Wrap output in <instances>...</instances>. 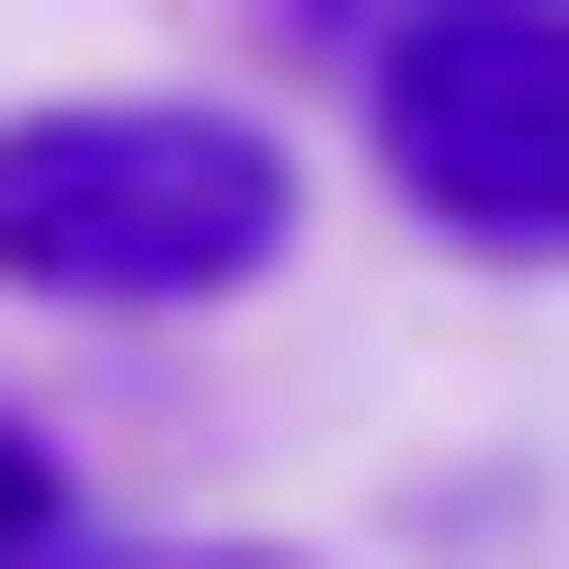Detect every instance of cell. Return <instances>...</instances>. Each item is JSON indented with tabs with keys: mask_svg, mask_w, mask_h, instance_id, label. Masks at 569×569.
Masks as SVG:
<instances>
[{
	"mask_svg": "<svg viewBox=\"0 0 569 569\" xmlns=\"http://www.w3.org/2000/svg\"><path fill=\"white\" fill-rule=\"evenodd\" d=\"M299 244V163H271V109H190V82H82V109H0V271L28 299H244V271Z\"/></svg>",
	"mask_w": 569,
	"mask_h": 569,
	"instance_id": "cell-1",
	"label": "cell"
},
{
	"mask_svg": "<svg viewBox=\"0 0 569 569\" xmlns=\"http://www.w3.org/2000/svg\"><path fill=\"white\" fill-rule=\"evenodd\" d=\"M380 190L488 271H569V0H380Z\"/></svg>",
	"mask_w": 569,
	"mask_h": 569,
	"instance_id": "cell-2",
	"label": "cell"
},
{
	"mask_svg": "<svg viewBox=\"0 0 569 569\" xmlns=\"http://www.w3.org/2000/svg\"><path fill=\"white\" fill-rule=\"evenodd\" d=\"M0 569H54V461L28 435H0Z\"/></svg>",
	"mask_w": 569,
	"mask_h": 569,
	"instance_id": "cell-3",
	"label": "cell"
},
{
	"mask_svg": "<svg viewBox=\"0 0 569 569\" xmlns=\"http://www.w3.org/2000/svg\"><path fill=\"white\" fill-rule=\"evenodd\" d=\"M163 569H299V542H163Z\"/></svg>",
	"mask_w": 569,
	"mask_h": 569,
	"instance_id": "cell-4",
	"label": "cell"
}]
</instances>
